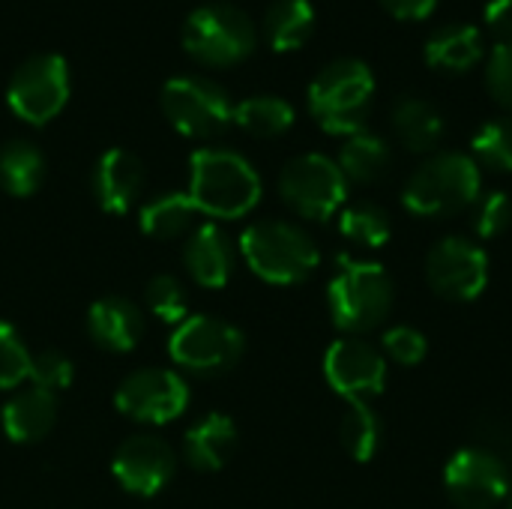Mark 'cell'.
Returning <instances> with one entry per match:
<instances>
[{"label": "cell", "instance_id": "obj_22", "mask_svg": "<svg viewBox=\"0 0 512 509\" xmlns=\"http://www.w3.org/2000/svg\"><path fill=\"white\" fill-rule=\"evenodd\" d=\"M390 123H393L399 144L411 153H432L441 144L444 129H447L438 105L423 96L396 99V105L390 111Z\"/></svg>", "mask_w": 512, "mask_h": 509}, {"label": "cell", "instance_id": "obj_26", "mask_svg": "<svg viewBox=\"0 0 512 509\" xmlns=\"http://www.w3.org/2000/svg\"><path fill=\"white\" fill-rule=\"evenodd\" d=\"M264 30L276 51H294L315 30V6L309 0H276L264 15Z\"/></svg>", "mask_w": 512, "mask_h": 509}, {"label": "cell", "instance_id": "obj_19", "mask_svg": "<svg viewBox=\"0 0 512 509\" xmlns=\"http://www.w3.org/2000/svg\"><path fill=\"white\" fill-rule=\"evenodd\" d=\"M0 423L12 444H39L57 423V396L30 384L3 405Z\"/></svg>", "mask_w": 512, "mask_h": 509}, {"label": "cell", "instance_id": "obj_3", "mask_svg": "<svg viewBox=\"0 0 512 509\" xmlns=\"http://www.w3.org/2000/svg\"><path fill=\"white\" fill-rule=\"evenodd\" d=\"M375 99V75L357 57L327 63L309 84V111L330 135H354L366 129Z\"/></svg>", "mask_w": 512, "mask_h": 509}, {"label": "cell", "instance_id": "obj_2", "mask_svg": "<svg viewBox=\"0 0 512 509\" xmlns=\"http://www.w3.org/2000/svg\"><path fill=\"white\" fill-rule=\"evenodd\" d=\"M189 198L201 216L240 219L261 201V177L252 162L225 147H201L189 159Z\"/></svg>", "mask_w": 512, "mask_h": 509}, {"label": "cell", "instance_id": "obj_36", "mask_svg": "<svg viewBox=\"0 0 512 509\" xmlns=\"http://www.w3.org/2000/svg\"><path fill=\"white\" fill-rule=\"evenodd\" d=\"M486 87L498 105L512 111V42L495 45L486 57Z\"/></svg>", "mask_w": 512, "mask_h": 509}, {"label": "cell", "instance_id": "obj_11", "mask_svg": "<svg viewBox=\"0 0 512 509\" xmlns=\"http://www.w3.org/2000/svg\"><path fill=\"white\" fill-rule=\"evenodd\" d=\"M426 282L447 303H474L489 285V255L468 237H441L426 255Z\"/></svg>", "mask_w": 512, "mask_h": 509}, {"label": "cell", "instance_id": "obj_33", "mask_svg": "<svg viewBox=\"0 0 512 509\" xmlns=\"http://www.w3.org/2000/svg\"><path fill=\"white\" fill-rule=\"evenodd\" d=\"M381 354L387 357V363H396V366H405V369H414L426 360L429 354V339L423 330L417 327H408V324H399L393 330L384 333L381 339Z\"/></svg>", "mask_w": 512, "mask_h": 509}, {"label": "cell", "instance_id": "obj_24", "mask_svg": "<svg viewBox=\"0 0 512 509\" xmlns=\"http://www.w3.org/2000/svg\"><path fill=\"white\" fill-rule=\"evenodd\" d=\"M198 207L192 204L189 192H165L147 201L138 213V225L153 240H177L186 231H195Z\"/></svg>", "mask_w": 512, "mask_h": 509}, {"label": "cell", "instance_id": "obj_34", "mask_svg": "<svg viewBox=\"0 0 512 509\" xmlns=\"http://www.w3.org/2000/svg\"><path fill=\"white\" fill-rule=\"evenodd\" d=\"M512 225V198L510 192L495 189L480 195V201L474 204V231L480 240H495L501 234H507Z\"/></svg>", "mask_w": 512, "mask_h": 509}, {"label": "cell", "instance_id": "obj_30", "mask_svg": "<svg viewBox=\"0 0 512 509\" xmlns=\"http://www.w3.org/2000/svg\"><path fill=\"white\" fill-rule=\"evenodd\" d=\"M471 156L477 165L512 174V117L486 120L471 138Z\"/></svg>", "mask_w": 512, "mask_h": 509}, {"label": "cell", "instance_id": "obj_18", "mask_svg": "<svg viewBox=\"0 0 512 509\" xmlns=\"http://www.w3.org/2000/svg\"><path fill=\"white\" fill-rule=\"evenodd\" d=\"M87 333L99 348L126 354L144 336V315L126 297H102L87 312Z\"/></svg>", "mask_w": 512, "mask_h": 509}, {"label": "cell", "instance_id": "obj_28", "mask_svg": "<svg viewBox=\"0 0 512 509\" xmlns=\"http://www.w3.org/2000/svg\"><path fill=\"white\" fill-rule=\"evenodd\" d=\"M234 123L258 138H276L294 126V105L282 96H249L234 105Z\"/></svg>", "mask_w": 512, "mask_h": 509}, {"label": "cell", "instance_id": "obj_20", "mask_svg": "<svg viewBox=\"0 0 512 509\" xmlns=\"http://www.w3.org/2000/svg\"><path fill=\"white\" fill-rule=\"evenodd\" d=\"M237 426L228 414H207L183 435V456L192 468L210 474L228 465L237 450Z\"/></svg>", "mask_w": 512, "mask_h": 509}, {"label": "cell", "instance_id": "obj_15", "mask_svg": "<svg viewBox=\"0 0 512 509\" xmlns=\"http://www.w3.org/2000/svg\"><path fill=\"white\" fill-rule=\"evenodd\" d=\"M177 471V456L174 447L159 438V435H132L126 438L114 459H111V474L135 498H153L159 495Z\"/></svg>", "mask_w": 512, "mask_h": 509}, {"label": "cell", "instance_id": "obj_32", "mask_svg": "<svg viewBox=\"0 0 512 509\" xmlns=\"http://www.w3.org/2000/svg\"><path fill=\"white\" fill-rule=\"evenodd\" d=\"M33 354L27 351L18 330L6 321H0V390H15L30 375Z\"/></svg>", "mask_w": 512, "mask_h": 509}, {"label": "cell", "instance_id": "obj_7", "mask_svg": "<svg viewBox=\"0 0 512 509\" xmlns=\"http://www.w3.org/2000/svg\"><path fill=\"white\" fill-rule=\"evenodd\" d=\"M255 24L234 3H204L183 21V48L204 63L228 66L255 48Z\"/></svg>", "mask_w": 512, "mask_h": 509}, {"label": "cell", "instance_id": "obj_1", "mask_svg": "<svg viewBox=\"0 0 512 509\" xmlns=\"http://www.w3.org/2000/svg\"><path fill=\"white\" fill-rule=\"evenodd\" d=\"M483 195V171L471 153H432L414 168L402 189V204L420 219H447L471 210Z\"/></svg>", "mask_w": 512, "mask_h": 509}, {"label": "cell", "instance_id": "obj_6", "mask_svg": "<svg viewBox=\"0 0 512 509\" xmlns=\"http://www.w3.org/2000/svg\"><path fill=\"white\" fill-rule=\"evenodd\" d=\"M279 195L297 216L327 222L342 213L348 201V180L336 159L324 153H303L282 168Z\"/></svg>", "mask_w": 512, "mask_h": 509}, {"label": "cell", "instance_id": "obj_10", "mask_svg": "<svg viewBox=\"0 0 512 509\" xmlns=\"http://www.w3.org/2000/svg\"><path fill=\"white\" fill-rule=\"evenodd\" d=\"M69 99V66L60 54L42 51L27 57L9 78L6 102L15 117L42 126L60 114Z\"/></svg>", "mask_w": 512, "mask_h": 509}, {"label": "cell", "instance_id": "obj_27", "mask_svg": "<svg viewBox=\"0 0 512 509\" xmlns=\"http://www.w3.org/2000/svg\"><path fill=\"white\" fill-rule=\"evenodd\" d=\"M339 435H342L345 453L354 462H360V465L372 462L384 441V423H381L378 411L372 408V402H348Z\"/></svg>", "mask_w": 512, "mask_h": 509}, {"label": "cell", "instance_id": "obj_17", "mask_svg": "<svg viewBox=\"0 0 512 509\" xmlns=\"http://www.w3.org/2000/svg\"><path fill=\"white\" fill-rule=\"evenodd\" d=\"M183 264L201 288H225L234 273V246L216 222H201L183 246Z\"/></svg>", "mask_w": 512, "mask_h": 509}, {"label": "cell", "instance_id": "obj_35", "mask_svg": "<svg viewBox=\"0 0 512 509\" xmlns=\"http://www.w3.org/2000/svg\"><path fill=\"white\" fill-rule=\"evenodd\" d=\"M72 378H75V366H72V360H69L63 351L48 348V351L33 354V360H30V375H27V381H30L33 387L48 390V393L57 396L60 390H66V387L72 384Z\"/></svg>", "mask_w": 512, "mask_h": 509}, {"label": "cell", "instance_id": "obj_25", "mask_svg": "<svg viewBox=\"0 0 512 509\" xmlns=\"http://www.w3.org/2000/svg\"><path fill=\"white\" fill-rule=\"evenodd\" d=\"M45 180V156L33 141L15 138L0 147V186L15 198H30Z\"/></svg>", "mask_w": 512, "mask_h": 509}, {"label": "cell", "instance_id": "obj_31", "mask_svg": "<svg viewBox=\"0 0 512 509\" xmlns=\"http://www.w3.org/2000/svg\"><path fill=\"white\" fill-rule=\"evenodd\" d=\"M144 300H147V309L165 321V324H183L189 318V303H186V288L180 285L177 276L171 273H159L147 282V291H144Z\"/></svg>", "mask_w": 512, "mask_h": 509}, {"label": "cell", "instance_id": "obj_16", "mask_svg": "<svg viewBox=\"0 0 512 509\" xmlns=\"http://www.w3.org/2000/svg\"><path fill=\"white\" fill-rule=\"evenodd\" d=\"M144 186V165L132 150L111 147L93 168V195L105 213L123 216L132 210Z\"/></svg>", "mask_w": 512, "mask_h": 509}, {"label": "cell", "instance_id": "obj_12", "mask_svg": "<svg viewBox=\"0 0 512 509\" xmlns=\"http://www.w3.org/2000/svg\"><path fill=\"white\" fill-rule=\"evenodd\" d=\"M444 492L459 509L507 507L510 471L492 450L462 447L444 465Z\"/></svg>", "mask_w": 512, "mask_h": 509}, {"label": "cell", "instance_id": "obj_5", "mask_svg": "<svg viewBox=\"0 0 512 509\" xmlns=\"http://www.w3.org/2000/svg\"><path fill=\"white\" fill-rule=\"evenodd\" d=\"M393 276L375 261H345L327 285L330 321L345 336H366L381 327L393 309Z\"/></svg>", "mask_w": 512, "mask_h": 509}, {"label": "cell", "instance_id": "obj_39", "mask_svg": "<svg viewBox=\"0 0 512 509\" xmlns=\"http://www.w3.org/2000/svg\"><path fill=\"white\" fill-rule=\"evenodd\" d=\"M507 509H512V492H510V498H507Z\"/></svg>", "mask_w": 512, "mask_h": 509}, {"label": "cell", "instance_id": "obj_38", "mask_svg": "<svg viewBox=\"0 0 512 509\" xmlns=\"http://www.w3.org/2000/svg\"><path fill=\"white\" fill-rule=\"evenodd\" d=\"M396 18H405V21H420L426 15L435 12L438 0H381Z\"/></svg>", "mask_w": 512, "mask_h": 509}, {"label": "cell", "instance_id": "obj_14", "mask_svg": "<svg viewBox=\"0 0 512 509\" xmlns=\"http://www.w3.org/2000/svg\"><path fill=\"white\" fill-rule=\"evenodd\" d=\"M324 378L345 402H372L387 387V357L363 336H342L324 354Z\"/></svg>", "mask_w": 512, "mask_h": 509}, {"label": "cell", "instance_id": "obj_21", "mask_svg": "<svg viewBox=\"0 0 512 509\" xmlns=\"http://www.w3.org/2000/svg\"><path fill=\"white\" fill-rule=\"evenodd\" d=\"M426 63L441 72H468L486 57L483 30L468 21H450L426 39Z\"/></svg>", "mask_w": 512, "mask_h": 509}, {"label": "cell", "instance_id": "obj_37", "mask_svg": "<svg viewBox=\"0 0 512 509\" xmlns=\"http://www.w3.org/2000/svg\"><path fill=\"white\" fill-rule=\"evenodd\" d=\"M483 24L492 33L495 45L512 42V0H489L483 9Z\"/></svg>", "mask_w": 512, "mask_h": 509}, {"label": "cell", "instance_id": "obj_23", "mask_svg": "<svg viewBox=\"0 0 512 509\" xmlns=\"http://www.w3.org/2000/svg\"><path fill=\"white\" fill-rule=\"evenodd\" d=\"M390 162H393V150H390V141L378 132H354L342 141L339 147V159L336 165L342 168L345 180L348 183H360V186H369V183H378L387 171H390Z\"/></svg>", "mask_w": 512, "mask_h": 509}, {"label": "cell", "instance_id": "obj_8", "mask_svg": "<svg viewBox=\"0 0 512 509\" xmlns=\"http://www.w3.org/2000/svg\"><path fill=\"white\" fill-rule=\"evenodd\" d=\"M243 333L213 315H189L174 327L168 339L171 360L192 375H222L234 369L243 357Z\"/></svg>", "mask_w": 512, "mask_h": 509}, {"label": "cell", "instance_id": "obj_29", "mask_svg": "<svg viewBox=\"0 0 512 509\" xmlns=\"http://www.w3.org/2000/svg\"><path fill=\"white\" fill-rule=\"evenodd\" d=\"M339 231L345 240H351L363 249H384L393 237V219L381 204L360 201V204L342 207Z\"/></svg>", "mask_w": 512, "mask_h": 509}, {"label": "cell", "instance_id": "obj_13", "mask_svg": "<svg viewBox=\"0 0 512 509\" xmlns=\"http://www.w3.org/2000/svg\"><path fill=\"white\" fill-rule=\"evenodd\" d=\"M114 405L123 417L135 423L165 426L189 408V384L174 369H135L126 375L114 393Z\"/></svg>", "mask_w": 512, "mask_h": 509}, {"label": "cell", "instance_id": "obj_9", "mask_svg": "<svg viewBox=\"0 0 512 509\" xmlns=\"http://www.w3.org/2000/svg\"><path fill=\"white\" fill-rule=\"evenodd\" d=\"M162 111L177 132L213 138L234 120L231 96L204 75H177L162 87Z\"/></svg>", "mask_w": 512, "mask_h": 509}, {"label": "cell", "instance_id": "obj_4", "mask_svg": "<svg viewBox=\"0 0 512 509\" xmlns=\"http://www.w3.org/2000/svg\"><path fill=\"white\" fill-rule=\"evenodd\" d=\"M240 255L246 267L270 285H300L321 264V252L309 231L282 219L249 225L240 237Z\"/></svg>", "mask_w": 512, "mask_h": 509}]
</instances>
